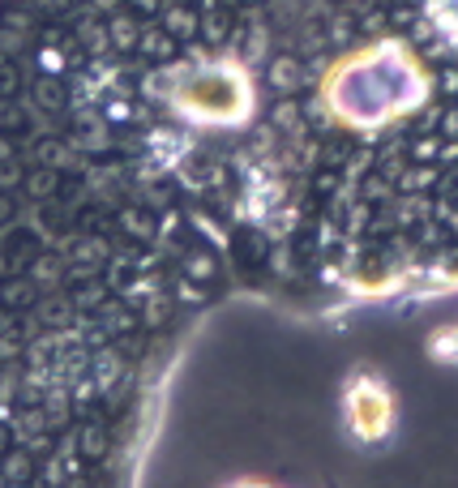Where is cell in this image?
Here are the masks:
<instances>
[{
	"instance_id": "cell-1",
	"label": "cell",
	"mask_w": 458,
	"mask_h": 488,
	"mask_svg": "<svg viewBox=\"0 0 458 488\" xmlns=\"http://www.w3.org/2000/svg\"><path fill=\"white\" fill-rule=\"evenodd\" d=\"M35 295H39V287L30 274H4V278H0V309H9V312L30 309Z\"/></svg>"
},
{
	"instance_id": "cell-2",
	"label": "cell",
	"mask_w": 458,
	"mask_h": 488,
	"mask_svg": "<svg viewBox=\"0 0 458 488\" xmlns=\"http://www.w3.org/2000/svg\"><path fill=\"white\" fill-rule=\"evenodd\" d=\"M35 312L43 326H69L77 304H73V295H69V300H65V295H48V300H35Z\"/></svg>"
},
{
	"instance_id": "cell-3",
	"label": "cell",
	"mask_w": 458,
	"mask_h": 488,
	"mask_svg": "<svg viewBox=\"0 0 458 488\" xmlns=\"http://www.w3.org/2000/svg\"><path fill=\"white\" fill-rule=\"evenodd\" d=\"M77 454L82 458H103L108 454V432H103V424H86V429L77 432Z\"/></svg>"
},
{
	"instance_id": "cell-4",
	"label": "cell",
	"mask_w": 458,
	"mask_h": 488,
	"mask_svg": "<svg viewBox=\"0 0 458 488\" xmlns=\"http://www.w3.org/2000/svg\"><path fill=\"white\" fill-rule=\"evenodd\" d=\"M0 471H4L9 484H26V475H30V454H26V449H4V454H0Z\"/></svg>"
},
{
	"instance_id": "cell-5",
	"label": "cell",
	"mask_w": 458,
	"mask_h": 488,
	"mask_svg": "<svg viewBox=\"0 0 458 488\" xmlns=\"http://www.w3.org/2000/svg\"><path fill=\"white\" fill-rule=\"evenodd\" d=\"M95 377H99V386L116 381V377H120V360H116V355H99V360H95Z\"/></svg>"
},
{
	"instance_id": "cell-6",
	"label": "cell",
	"mask_w": 458,
	"mask_h": 488,
	"mask_svg": "<svg viewBox=\"0 0 458 488\" xmlns=\"http://www.w3.org/2000/svg\"><path fill=\"white\" fill-rule=\"evenodd\" d=\"M13 488H18V484H13Z\"/></svg>"
}]
</instances>
